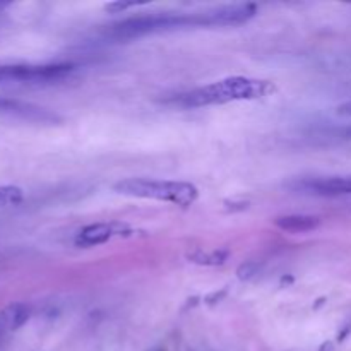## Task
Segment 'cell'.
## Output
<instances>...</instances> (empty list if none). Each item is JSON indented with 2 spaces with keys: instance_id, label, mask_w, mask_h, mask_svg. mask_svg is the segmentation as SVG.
I'll return each instance as SVG.
<instances>
[{
  "instance_id": "8fae6325",
  "label": "cell",
  "mask_w": 351,
  "mask_h": 351,
  "mask_svg": "<svg viewBox=\"0 0 351 351\" xmlns=\"http://www.w3.org/2000/svg\"><path fill=\"white\" fill-rule=\"evenodd\" d=\"M230 252L226 249L221 250H211V252H206V250H194V252L189 254V259L195 264H201V266H221L225 264V261L228 259Z\"/></svg>"
},
{
  "instance_id": "9c48e42d",
  "label": "cell",
  "mask_w": 351,
  "mask_h": 351,
  "mask_svg": "<svg viewBox=\"0 0 351 351\" xmlns=\"http://www.w3.org/2000/svg\"><path fill=\"white\" fill-rule=\"evenodd\" d=\"M274 225L280 230H283V232L305 233L317 228V226L321 225V219L308 215H288L280 216V218L274 219Z\"/></svg>"
},
{
  "instance_id": "4fadbf2b",
  "label": "cell",
  "mask_w": 351,
  "mask_h": 351,
  "mask_svg": "<svg viewBox=\"0 0 351 351\" xmlns=\"http://www.w3.org/2000/svg\"><path fill=\"white\" fill-rule=\"evenodd\" d=\"M147 3V0H115V2H110L105 5L106 12H113V14H120L123 10L130 9V7L136 5H144Z\"/></svg>"
},
{
  "instance_id": "5b68a950",
  "label": "cell",
  "mask_w": 351,
  "mask_h": 351,
  "mask_svg": "<svg viewBox=\"0 0 351 351\" xmlns=\"http://www.w3.org/2000/svg\"><path fill=\"white\" fill-rule=\"evenodd\" d=\"M209 26H239L247 23L257 14L256 3H237V5H223L218 9L206 10Z\"/></svg>"
},
{
  "instance_id": "7a4b0ae2",
  "label": "cell",
  "mask_w": 351,
  "mask_h": 351,
  "mask_svg": "<svg viewBox=\"0 0 351 351\" xmlns=\"http://www.w3.org/2000/svg\"><path fill=\"white\" fill-rule=\"evenodd\" d=\"M206 27V14H146V16L130 17V19L120 21V23L112 24L106 29V36L113 40H134V38L146 36L153 33H163V31L182 29V27Z\"/></svg>"
},
{
  "instance_id": "7c38bea8",
  "label": "cell",
  "mask_w": 351,
  "mask_h": 351,
  "mask_svg": "<svg viewBox=\"0 0 351 351\" xmlns=\"http://www.w3.org/2000/svg\"><path fill=\"white\" fill-rule=\"evenodd\" d=\"M24 199L23 191L16 185H0V209L21 204Z\"/></svg>"
},
{
  "instance_id": "ba28073f",
  "label": "cell",
  "mask_w": 351,
  "mask_h": 351,
  "mask_svg": "<svg viewBox=\"0 0 351 351\" xmlns=\"http://www.w3.org/2000/svg\"><path fill=\"white\" fill-rule=\"evenodd\" d=\"M31 317V307L27 304H10L0 311V335L3 332H12L23 328Z\"/></svg>"
},
{
  "instance_id": "52a82bcc",
  "label": "cell",
  "mask_w": 351,
  "mask_h": 351,
  "mask_svg": "<svg viewBox=\"0 0 351 351\" xmlns=\"http://www.w3.org/2000/svg\"><path fill=\"white\" fill-rule=\"evenodd\" d=\"M120 232L122 230L117 225H112V223H96V225H89L82 228L75 242H77V245L82 247L101 245V243L108 242L112 237L119 235Z\"/></svg>"
},
{
  "instance_id": "5bb4252c",
  "label": "cell",
  "mask_w": 351,
  "mask_h": 351,
  "mask_svg": "<svg viewBox=\"0 0 351 351\" xmlns=\"http://www.w3.org/2000/svg\"><path fill=\"white\" fill-rule=\"evenodd\" d=\"M259 269L261 266L257 263H245L239 267L237 274H239L240 280H250V278H254L256 274H259Z\"/></svg>"
},
{
  "instance_id": "8992f818",
  "label": "cell",
  "mask_w": 351,
  "mask_h": 351,
  "mask_svg": "<svg viewBox=\"0 0 351 351\" xmlns=\"http://www.w3.org/2000/svg\"><path fill=\"white\" fill-rule=\"evenodd\" d=\"M298 189L305 191L307 194L322 195V197H338V195L351 194V175L343 177H328V178H314L307 180Z\"/></svg>"
},
{
  "instance_id": "277c9868",
  "label": "cell",
  "mask_w": 351,
  "mask_h": 351,
  "mask_svg": "<svg viewBox=\"0 0 351 351\" xmlns=\"http://www.w3.org/2000/svg\"><path fill=\"white\" fill-rule=\"evenodd\" d=\"M72 69L69 64H0V84H47L64 79Z\"/></svg>"
},
{
  "instance_id": "3957f363",
  "label": "cell",
  "mask_w": 351,
  "mask_h": 351,
  "mask_svg": "<svg viewBox=\"0 0 351 351\" xmlns=\"http://www.w3.org/2000/svg\"><path fill=\"white\" fill-rule=\"evenodd\" d=\"M117 194L127 197L154 199V201L170 202V204L189 208L199 197V191L195 185L189 182L177 180H154V178H125L113 185Z\"/></svg>"
},
{
  "instance_id": "30bf717a",
  "label": "cell",
  "mask_w": 351,
  "mask_h": 351,
  "mask_svg": "<svg viewBox=\"0 0 351 351\" xmlns=\"http://www.w3.org/2000/svg\"><path fill=\"white\" fill-rule=\"evenodd\" d=\"M0 115H17V117H41L43 112L36 106L16 101V99L0 98Z\"/></svg>"
},
{
  "instance_id": "9a60e30c",
  "label": "cell",
  "mask_w": 351,
  "mask_h": 351,
  "mask_svg": "<svg viewBox=\"0 0 351 351\" xmlns=\"http://www.w3.org/2000/svg\"><path fill=\"white\" fill-rule=\"evenodd\" d=\"M338 115H341V117H351V101L343 103V105L338 106Z\"/></svg>"
},
{
  "instance_id": "6da1fadb",
  "label": "cell",
  "mask_w": 351,
  "mask_h": 351,
  "mask_svg": "<svg viewBox=\"0 0 351 351\" xmlns=\"http://www.w3.org/2000/svg\"><path fill=\"white\" fill-rule=\"evenodd\" d=\"M271 91H273V86L267 81L235 75V77L221 79V81L178 95L175 103L184 108H201V106L223 105V103L240 101V99H257Z\"/></svg>"
}]
</instances>
